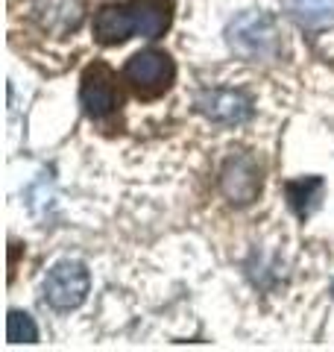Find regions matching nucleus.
I'll use <instances>...</instances> for the list:
<instances>
[{
    "mask_svg": "<svg viewBox=\"0 0 334 352\" xmlns=\"http://www.w3.org/2000/svg\"><path fill=\"white\" fill-rule=\"evenodd\" d=\"M291 15L299 27L322 30L334 24V0H287Z\"/></svg>",
    "mask_w": 334,
    "mask_h": 352,
    "instance_id": "nucleus-11",
    "label": "nucleus"
},
{
    "mask_svg": "<svg viewBox=\"0 0 334 352\" xmlns=\"http://www.w3.org/2000/svg\"><path fill=\"white\" fill-rule=\"evenodd\" d=\"M36 18L41 30L68 36L82 24V0H36Z\"/></svg>",
    "mask_w": 334,
    "mask_h": 352,
    "instance_id": "nucleus-8",
    "label": "nucleus"
},
{
    "mask_svg": "<svg viewBox=\"0 0 334 352\" xmlns=\"http://www.w3.org/2000/svg\"><path fill=\"white\" fill-rule=\"evenodd\" d=\"M220 188L232 206H249L261 194V168L249 153H232L220 170Z\"/></svg>",
    "mask_w": 334,
    "mask_h": 352,
    "instance_id": "nucleus-4",
    "label": "nucleus"
},
{
    "mask_svg": "<svg viewBox=\"0 0 334 352\" xmlns=\"http://www.w3.org/2000/svg\"><path fill=\"white\" fill-rule=\"evenodd\" d=\"M229 47L247 62H273L282 53L276 18L270 12H241L226 27Z\"/></svg>",
    "mask_w": 334,
    "mask_h": 352,
    "instance_id": "nucleus-1",
    "label": "nucleus"
},
{
    "mask_svg": "<svg viewBox=\"0 0 334 352\" xmlns=\"http://www.w3.org/2000/svg\"><path fill=\"white\" fill-rule=\"evenodd\" d=\"M80 100L88 118H106L118 109V82L106 65H91L82 74V88H80Z\"/></svg>",
    "mask_w": 334,
    "mask_h": 352,
    "instance_id": "nucleus-6",
    "label": "nucleus"
},
{
    "mask_svg": "<svg viewBox=\"0 0 334 352\" xmlns=\"http://www.w3.org/2000/svg\"><path fill=\"white\" fill-rule=\"evenodd\" d=\"M124 76H126V82L132 85V91H135L138 97L153 100V97H162L167 88L173 85L176 65L162 50H141L126 62Z\"/></svg>",
    "mask_w": 334,
    "mask_h": 352,
    "instance_id": "nucleus-2",
    "label": "nucleus"
},
{
    "mask_svg": "<svg viewBox=\"0 0 334 352\" xmlns=\"http://www.w3.org/2000/svg\"><path fill=\"white\" fill-rule=\"evenodd\" d=\"M91 288V276L82 261L65 258L59 264H53L44 279V300H47L56 311H74L80 308Z\"/></svg>",
    "mask_w": 334,
    "mask_h": 352,
    "instance_id": "nucleus-3",
    "label": "nucleus"
},
{
    "mask_svg": "<svg viewBox=\"0 0 334 352\" xmlns=\"http://www.w3.org/2000/svg\"><path fill=\"white\" fill-rule=\"evenodd\" d=\"M6 338L9 344H36L38 340V329L36 320L24 311H9L6 317Z\"/></svg>",
    "mask_w": 334,
    "mask_h": 352,
    "instance_id": "nucleus-12",
    "label": "nucleus"
},
{
    "mask_svg": "<svg viewBox=\"0 0 334 352\" xmlns=\"http://www.w3.org/2000/svg\"><path fill=\"white\" fill-rule=\"evenodd\" d=\"M129 12L135 18V32L141 38H162L173 21V0H129Z\"/></svg>",
    "mask_w": 334,
    "mask_h": 352,
    "instance_id": "nucleus-7",
    "label": "nucleus"
},
{
    "mask_svg": "<svg viewBox=\"0 0 334 352\" xmlns=\"http://www.w3.org/2000/svg\"><path fill=\"white\" fill-rule=\"evenodd\" d=\"M197 112L220 126H241L252 118V100L232 88H208L197 97Z\"/></svg>",
    "mask_w": 334,
    "mask_h": 352,
    "instance_id": "nucleus-5",
    "label": "nucleus"
},
{
    "mask_svg": "<svg viewBox=\"0 0 334 352\" xmlns=\"http://www.w3.org/2000/svg\"><path fill=\"white\" fill-rule=\"evenodd\" d=\"M132 32H135V18H132L129 6H103L94 15V38L103 44V47H115V44H124Z\"/></svg>",
    "mask_w": 334,
    "mask_h": 352,
    "instance_id": "nucleus-9",
    "label": "nucleus"
},
{
    "mask_svg": "<svg viewBox=\"0 0 334 352\" xmlns=\"http://www.w3.org/2000/svg\"><path fill=\"white\" fill-rule=\"evenodd\" d=\"M322 188H326V182H322L320 176H302V179H291V182L285 185L287 206H291L293 212L305 220V217L320 206Z\"/></svg>",
    "mask_w": 334,
    "mask_h": 352,
    "instance_id": "nucleus-10",
    "label": "nucleus"
}]
</instances>
